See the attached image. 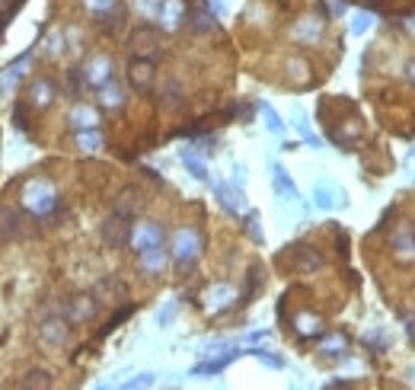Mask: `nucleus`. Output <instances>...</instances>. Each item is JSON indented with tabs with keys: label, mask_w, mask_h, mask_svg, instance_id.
Wrapping results in <instances>:
<instances>
[{
	"label": "nucleus",
	"mask_w": 415,
	"mask_h": 390,
	"mask_svg": "<svg viewBox=\"0 0 415 390\" xmlns=\"http://www.w3.org/2000/svg\"><path fill=\"white\" fill-rule=\"evenodd\" d=\"M19 202H23V208L29 211L35 221L57 224L64 217V205H61V198H57V189L48 176L26 179L23 192H19Z\"/></svg>",
	"instance_id": "nucleus-1"
},
{
	"label": "nucleus",
	"mask_w": 415,
	"mask_h": 390,
	"mask_svg": "<svg viewBox=\"0 0 415 390\" xmlns=\"http://www.w3.org/2000/svg\"><path fill=\"white\" fill-rule=\"evenodd\" d=\"M204 249V237L198 227H179L176 234H172L170 240V253H172V266L179 269V272H192L198 262V256H201Z\"/></svg>",
	"instance_id": "nucleus-2"
},
{
	"label": "nucleus",
	"mask_w": 415,
	"mask_h": 390,
	"mask_svg": "<svg viewBox=\"0 0 415 390\" xmlns=\"http://www.w3.org/2000/svg\"><path fill=\"white\" fill-rule=\"evenodd\" d=\"M61 313L70 320V326H80V323H89V320L99 313V294L96 291H80L74 298H67L61 304Z\"/></svg>",
	"instance_id": "nucleus-3"
},
{
	"label": "nucleus",
	"mask_w": 415,
	"mask_h": 390,
	"mask_svg": "<svg viewBox=\"0 0 415 390\" xmlns=\"http://www.w3.org/2000/svg\"><path fill=\"white\" fill-rule=\"evenodd\" d=\"M163 243H166V227L160 221H134L131 240H128V247H131L134 253H144V249L163 247Z\"/></svg>",
	"instance_id": "nucleus-4"
},
{
	"label": "nucleus",
	"mask_w": 415,
	"mask_h": 390,
	"mask_svg": "<svg viewBox=\"0 0 415 390\" xmlns=\"http://www.w3.org/2000/svg\"><path fill=\"white\" fill-rule=\"evenodd\" d=\"M38 336H42V342L48 345V349H61V345H67L70 320L64 317L61 310H57V313H48V317L38 320Z\"/></svg>",
	"instance_id": "nucleus-5"
},
{
	"label": "nucleus",
	"mask_w": 415,
	"mask_h": 390,
	"mask_svg": "<svg viewBox=\"0 0 415 390\" xmlns=\"http://www.w3.org/2000/svg\"><path fill=\"white\" fill-rule=\"evenodd\" d=\"M153 80H157V64H153V58H131V64H128V83H131L134 93L147 96L153 90Z\"/></svg>",
	"instance_id": "nucleus-6"
},
{
	"label": "nucleus",
	"mask_w": 415,
	"mask_h": 390,
	"mask_svg": "<svg viewBox=\"0 0 415 390\" xmlns=\"http://www.w3.org/2000/svg\"><path fill=\"white\" fill-rule=\"evenodd\" d=\"M131 227H134V221H128V217H121V215H115L112 211V215L102 221V227H99L102 243H106L109 249L128 247V240H131Z\"/></svg>",
	"instance_id": "nucleus-7"
},
{
	"label": "nucleus",
	"mask_w": 415,
	"mask_h": 390,
	"mask_svg": "<svg viewBox=\"0 0 415 390\" xmlns=\"http://www.w3.org/2000/svg\"><path fill=\"white\" fill-rule=\"evenodd\" d=\"M112 77H115V64L109 55H89L87 58V64H83V80H87L89 90L106 87Z\"/></svg>",
	"instance_id": "nucleus-8"
},
{
	"label": "nucleus",
	"mask_w": 415,
	"mask_h": 390,
	"mask_svg": "<svg viewBox=\"0 0 415 390\" xmlns=\"http://www.w3.org/2000/svg\"><path fill=\"white\" fill-rule=\"evenodd\" d=\"M217 13H214V6H211V0H192V6H189V29L195 32V36H208V32H214V26H217Z\"/></svg>",
	"instance_id": "nucleus-9"
},
{
	"label": "nucleus",
	"mask_w": 415,
	"mask_h": 390,
	"mask_svg": "<svg viewBox=\"0 0 415 390\" xmlns=\"http://www.w3.org/2000/svg\"><path fill=\"white\" fill-rule=\"evenodd\" d=\"M128 48L144 55V58H153L157 48H160V26H150V23L138 26V29L128 36Z\"/></svg>",
	"instance_id": "nucleus-10"
},
{
	"label": "nucleus",
	"mask_w": 415,
	"mask_h": 390,
	"mask_svg": "<svg viewBox=\"0 0 415 390\" xmlns=\"http://www.w3.org/2000/svg\"><path fill=\"white\" fill-rule=\"evenodd\" d=\"M287 249H291V266L297 269V272L313 275L323 269V253H319L316 247H310V243H294V247H287Z\"/></svg>",
	"instance_id": "nucleus-11"
},
{
	"label": "nucleus",
	"mask_w": 415,
	"mask_h": 390,
	"mask_svg": "<svg viewBox=\"0 0 415 390\" xmlns=\"http://www.w3.org/2000/svg\"><path fill=\"white\" fill-rule=\"evenodd\" d=\"M348 352H351V339H348V332H342V330L323 332V339H319V345H316V355L319 358H329V362L345 358Z\"/></svg>",
	"instance_id": "nucleus-12"
},
{
	"label": "nucleus",
	"mask_w": 415,
	"mask_h": 390,
	"mask_svg": "<svg viewBox=\"0 0 415 390\" xmlns=\"http://www.w3.org/2000/svg\"><path fill=\"white\" fill-rule=\"evenodd\" d=\"M185 19H189V6H185V0H163V4H160L157 26L163 32H176L179 26H185Z\"/></svg>",
	"instance_id": "nucleus-13"
},
{
	"label": "nucleus",
	"mask_w": 415,
	"mask_h": 390,
	"mask_svg": "<svg viewBox=\"0 0 415 390\" xmlns=\"http://www.w3.org/2000/svg\"><path fill=\"white\" fill-rule=\"evenodd\" d=\"M211 189H214L217 205H221L227 215H240V211H243V189H240V185H227L223 179H214V183H211Z\"/></svg>",
	"instance_id": "nucleus-14"
},
{
	"label": "nucleus",
	"mask_w": 415,
	"mask_h": 390,
	"mask_svg": "<svg viewBox=\"0 0 415 390\" xmlns=\"http://www.w3.org/2000/svg\"><path fill=\"white\" fill-rule=\"evenodd\" d=\"M140 208H144V195H140V189H134V185H128V189L118 192V198H115L112 211L121 217H128V221H138Z\"/></svg>",
	"instance_id": "nucleus-15"
},
{
	"label": "nucleus",
	"mask_w": 415,
	"mask_h": 390,
	"mask_svg": "<svg viewBox=\"0 0 415 390\" xmlns=\"http://www.w3.org/2000/svg\"><path fill=\"white\" fill-rule=\"evenodd\" d=\"M313 205L319 211H336V208H345V192L332 183H316L313 185Z\"/></svg>",
	"instance_id": "nucleus-16"
},
{
	"label": "nucleus",
	"mask_w": 415,
	"mask_h": 390,
	"mask_svg": "<svg viewBox=\"0 0 415 390\" xmlns=\"http://www.w3.org/2000/svg\"><path fill=\"white\" fill-rule=\"evenodd\" d=\"M204 300H208V310L211 313H223V310H230V307H233V300H240V298H236V291H233V285H230V281H217V285L208 288Z\"/></svg>",
	"instance_id": "nucleus-17"
},
{
	"label": "nucleus",
	"mask_w": 415,
	"mask_h": 390,
	"mask_svg": "<svg viewBox=\"0 0 415 390\" xmlns=\"http://www.w3.org/2000/svg\"><path fill=\"white\" fill-rule=\"evenodd\" d=\"M323 26H326L323 16H304V19H297L291 36L297 45H316L319 38H323Z\"/></svg>",
	"instance_id": "nucleus-18"
},
{
	"label": "nucleus",
	"mask_w": 415,
	"mask_h": 390,
	"mask_svg": "<svg viewBox=\"0 0 415 390\" xmlns=\"http://www.w3.org/2000/svg\"><path fill=\"white\" fill-rule=\"evenodd\" d=\"M170 259H172V253L166 249V243H163V247H153V249L138 253V269L144 275H160L166 266H170Z\"/></svg>",
	"instance_id": "nucleus-19"
},
{
	"label": "nucleus",
	"mask_w": 415,
	"mask_h": 390,
	"mask_svg": "<svg viewBox=\"0 0 415 390\" xmlns=\"http://www.w3.org/2000/svg\"><path fill=\"white\" fill-rule=\"evenodd\" d=\"M23 237V215L10 205H0V243H10Z\"/></svg>",
	"instance_id": "nucleus-20"
},
{
	"label": "nucleus",
	"mask_w": 415,
	"mask_h": 390,
	"mask_svg": "<svg viewBox=\"0 0 415 390\" xmlns=\"http://www.w3.org/2000/svg\"><path fill=\"white\" fill-rule=\"evenodd\" d=\"M55 96H57L55 80H48V77H35V80H32V87H29V106L32 109H48L51 102H55Z\"/></svg>",
	"instance_id": "nucleus-21"
},
{
	"label": "nucleus",
	"mask_w": 415,
	"mask_h": 390,
	"mask_svg": "<svg viewBox=\"0 0 415 390\" xmlns=\"http://www.w3.org/2000/svg\"><path fill=\"white\" fill-rule=\"evenodd\" d=\"M125 102H128V93L115 77L106 83V87H99V109H106V112H121Z\"/></svg>",
	"instance_id": "nucleus-22"
},
{
	"label": "nucleus",
	"mask_w": 415,
	"mask_h": 390,
	"mask_svg": "<svg viewBox=\"0 0 415 390\" xmlns=\"http://www.w3.org/2000/svg\"><path fill=\"white\" fill-rule=\"evenodd\" d=\"M67 125L74 128V131H87V128H99V112H96L93 106H87V102L77 99L74 109H70L67 115Z\"/></svg>",
	"instance_id": "nucleus-23"
},
{
	"label": "nucleus",
	"mask_w": 415,
	"mask_h": 390,
	"mask_svg": "<svg viewBox=\"0 0 415 390\" xmlns=\"http://www.w3.org/2000/svg\"><path fill=\"white\" fill-rule=\"evenodd\" d=\"M389 249H393L402 262L415 259V234L406 227V224H402V227H396L393 234H389Z\"/></svg>",
	"instance_id": "nucleus-24"
},
{
	"label": "nucleus",
	"mask_w": 415,
	"mask_h": 390,
	"mask_svg": "<svg viewBox=\"0 0 415 390\" xmlns=\"http://www.w3.org/2000/svg\"><path fill=\"white\" fill-rule=\"evenodd\" d=\"M243 352L240 349H227L223 352V355H217V358H211V362H201V364H195V368H192V374H221L223 368H230V364L236 362V358H240Z\"/></svg>",
	"instance_id": "nucleus-25"
},
{
	"label": "nucleus",
	"mask_w": 415,
	"mask_h": 390,
	"mask_svg": "<svg viewBox=\"0 0 415 390\" xmlns=\"http://www.w3.org/2000/svg\"><path fill=\"white\" fill-rule=\"evenodd\" d=\"M272 185H275V192H278L281 198H287V202H297V185H294V179H291V173L284 170L281 163H275L272 166Z\"/></svg>",
	"instance_id": "nucleus-26"
},
{
	"label": "nucleus",
	"mask_w": 415,
	"mask_h": 390,
	"mask_svg": "<svg viewBox=\"0 0 415 390\" xmlns=\"http://www.w3.org/2000/svg\"><path fill=\"white\" fill-rule=\"evenodd\" d=\"M179 160H182L185 170H189L192 176L198 179V183H208V166H204L201 153L195 151V144H192V147H182V151H179Z\"/></svg>",
	"instance_id": "nucleus-27"
},
{
	"label": "nucleus",
	"mask_w": 415,
	"mask_h": 390,
	"mask_svg": "<svg viewBox=\"0 0 415 390\" xmlns=\"http://www.w3.org/2000/svg\"><path fill=\"white\" fill-rule=\"evenodd\" d=\"M294 332L300 339H313V336H323V320L316 313H297L294 317Z\"/></svg>",
	"instance_id": "nucleus-28"
},
{
	"label": "nucleus",
	"mask_w": 415,
	"mask_h": 390,
	"mask_svg": "<svg viewBox=\"0 0 415 390\" xmlns=\"http://www.w3.org/2000/svg\"><path fill=\"white\" fill-rule=\"evenodd\" d=\"M87 80H83V67H70L67 70V77H64V93H67L70 96V99H80V96L83 93H87Z\"/></svg>",
	"instance_id": "nucleus-29"
},
{
	"label": "nucleus",
	"mask_w": 415,
	"mask_h": 390,
	"mask_svg": "<svg viewBox=\"0 0 415 390\" xmlns=\"http://www.w3.org/2000/svg\"><path fill=\"white\" fill-rule=\"evenodd\" d=\"M160 99H163V106L170 109V112H179V109L185 106V90H182V83L179 80H170L163 87V96H160Z\"/></svg>",
	"instance_id": "nucleus-30"
},
{
	"label": "nucleus",
	"mask_w": 415,
	"mask_h": 390,
	"mask_svg": "<svg viewBox=\"0 0 415 390\" xmlns=\"http://www.w3.org/2000/svg\"><path fill=\"white\" fill-rule=\"evenodd\" d=\"M259 288H262V266L259 262H253V266H249V275H246V288H243V294H240V300H236V304H249V300L255 298V294H259Z\"/></svg>",
	"instance_id": "nucleus-31"
},
{
	"label": "nucleus",
	"mask_w": 415,
	"mask_h": 390,
	"mask_svg": "<svg viewBox=\"0 0 415 390\" xmlns=\"http://www.w3.org/2000/svg\"><path fill=\"white\" fill-rule=\"evenodd\" d=\"M96 294H99V300H106V298L125 300V298H128V288H125V281H118V278L112 275V278H102L99 285H96Z\"/></svg>",
	"instance_id": "nucleus-32"
},
{
	"label": "nucleus",
	"mask_w": 415,
	"mask_h": 390,
	"mask_svg": "<svg viewBox=\"0 0 415 390\" xmlns=\"http://www.w3.org/2000/svg\"><path fill=\"white\" fill-rule=\"evenodd\" d=\"M29 55H32V51L19 55L16 61H13L10 67H6V74L0 77V93H6V90H13V87H16V80H19V77H23V67H26V61H29Z\"/></svg>",
	"instance_id": "nucleus-33"
},
{
	"label": "nucleus",
	"mask_w": 415,
	"mask_h": 390,
	"mask_svg": "<svg viewBox=\"0 0 415 390\" xmlns=\"http://www.w3.org/2000/svg\"><path fill=\"white\" fill-rule=\"evenodd\" d=\"M361 342L367 345L370 352H377V355H383V352H389V339H387V332L380 330V326H374V330H367L361 336Z\"/></svg>",
	"instance_id": "nucleus-34"
},
{
	"label": "nucleus",
	"mask_w": 415,
	"mask_h": 390,
	"mask_svg": "<svg viewBox=\"0 0 415 390\" xmlns=\"http://www.w3.org/2000/svg\"><path fill=\"white\" fill-rule=\"evenodd\" d=\"M102 144H106V141H102L99 128H87V131H77V147H80V151L93 153V151H99Z\"/></svg>",
	"instance_id": "nucleus-35"
},
{
	"label": "nucleus",
	"mask_w": 415,
	"mask_h": 390,
	"mask_svg": "<svg viewBox=\"0 0 415 390\" xmlns=\"http://www.w3.org/2000/svg\"><path fill=\"white\" fill-rule=\"evenodd\" d=\"M83 6H87V13L93 19H99V16H106V13H112V10H118L121 6V0H80Z\"/></svg>",
	"instance_id": "nucleus-36"
},
{
	"label": "nucleus",
	"mask_w": 415,
	"mask_h": 390,
	"mask_svg": "<svg viewBox=\"0 0 415 390\" xmlns=\"http://www.w3.org/2000/svg\"><path fill=\"white\" fill-rule=\"evenodd\" d=\"M262 112V119H265V125H268V131L272 134H284V121H281V115L275 112L272 106H268V102H259V106H255Z\"/></svg>",
	"instance_id": "nucleus-37"
},
{
	"label": "nucleus",
	"mask_w": 415,
	"mask_h": 390,
	"mask_svg": "<svg viewBox=\"0 0 415 390\" xmlns=\"http://www.w3.org/2000/svg\"><path fill=\"white\" fill-rule=\"evenodd\" d=\"M348 10V0H319V16L329 23V19H338Z\"/></svg>",
	"instance_id": "nucleus-38"
},
{
	"label": "nucleus",
	"mask_w": 415,
	"mask_h": 390,
	"mask_svg": "<svg viewBox=\"0 0 415 390\" xmlns=\"http://www.w3.org/2000/svg\"><path fill=\"white\" fill-rule=\"evenodd\" d=\"M16 387H23V390L26 387H51V374H48V371H42V368H32L29 374L16 384Z\"/></svg>",
	"instance_id": "nucleus-39"
},
{
	"label": "nucleus",
	"mask_w": 415,
	"mask_h": 390,
	"mask_svg": "<svg viewBox=\"0 0 415 390\" xmlns=\"http://www.w3.org/2000/svg\"><path fill=\"white\" fill-rule=\"evenodd\" d=\"M131 4H134V10H138L140 19H157L160 4H163V0H131Z\"/></svg>",
	"instance_id": "nucleus-40"
},
{
	"label": "nucleus",
	"mask_w": 415,
	"mask_h": 390,
	"mask_svg": "<svg viewBox=\"0 0 415 390\" xmlns=\"http://www.w3.org/2000/svg\"><path fill=\"white\" fill-rule=\"evenodd\" d=\"M249 355L259 358V362H262V364H268V368H284V358L272 355V352H265V349H249Z\"/></svg>",
	"instance_id": "nucleus-41"
},
{
	"label": "nucleus",
	"mask_w": 415,
	"mask_h": 390,
	"mask_svg": "<svg viewBox=\"0 0 415 390\" xmlns=\"http://www.w3.org/2000/svg\"><path fill=\"white\" fill-rule=\"evenodd\" d=\"M370 23H374V16H370L367 10L355 13V23H351V36H364V32L370 29Z\"/></svg>",
	"instance_id": "nucleus-42"
},
{
	"label": "nucleus",
	"mask_w": 415,
	"mask_h": 390,
	"mask_svg": "<svg viewBox=\"0 0 415 390\" xmlns=\"http://www.w3.org/2000/svg\"><path fill=\"white\" fill-rule=\"evenodd\" d=\"M195 147H198V153H201V157H211V153L217 151V138H214V134H208V138H195Z\"/></svg>",
	"instance_id": "nucleus-43"
},
{
	"label": "nucleus",
	"mask_w": 415,
	"mask_h": 390,
	"mask_svg": "<svg viewBox=\"0 0 415 390\" xmlns=\"http://www.w3.org/2000/svg\"><path fill=\"white\" fill-rule=\"evenodd\" d=\"M246 230H249V237H253L255 243H262V227H259V215H255V211H249L246 215Z\"/></svg>",
	"instance_id": "nucleus-44"
},
{
	"label": "nucleus",
	"mask_w": 415,
	"mask_h": 390,
	"mask_svg": "<svg viewBox=\"0 0 415 390\" xmlns=\"http://www.w3.org/2000/svg\"><path fill=\"white\" fill-rule=\"evenodd\" d=\"M13 121H16L19 131H26V128H29V115H26V106H23V102H16V106H13Z\"/></svg>",
	"instance_id": "nucleus-45"
},
{
	"label": "nucleus",
	"mask_w": 415,
	"mask_h": 390,
	"mask_svg": "<svg viewBox=\"0 0 415 390\" xmlns=\"http://www.w3.org/2000/svg\"><path fill=\"white\" fill-rule=\"evenodd\" d=\"M287 70H291L294 77H300V83H306V61H297V58H291V61H287Z\"/></svg>",
	"instance_id": "nucleus-46"
},
{
	"label": "nucleus",
	"mask_w": 415,
	"mask_h": 390,
	"mask_svg": "<svg viewBox=\"0 0 415 390\" xmlns=\"http://www.w3.org/2000/svg\"><path fill=\"white\" fill-rule=\"evenodd\" d=\"M297 131L304 134V141H306V144H310V147H319V138L310 131V128H306V121H304V119H297Z\"/></svg>",
	"instance_id": "nucleus-47"
},
{
	"label": "nucleus",
	"mask_w": 415,
	"mask_h": 390,
	"mask_svg": "<svg viewBox=\"0 0 415 390\" xmlns=\"http://www.w3.org/2000/svg\"><path fill=\"white\" fill-rule=\"evenodd\" d=\"M61 51H64V32H55L48 38V55H61Z\"/></svg>",
	"instance_id": "nucleus-48"
},
{
	"label": "nucleus",
	"mask_w": 415,
	"mask_h": 390,
	"mask_svg": "<svg viewBox=\"0 0 415 390\" xmlns=\"http://www.w3.org/2000/svg\"><path fill=\"white\" fill-rule=\"evenodd\" d=\"M150 384H153V374H138V377H131V381H125V387L134 390V387H150Z\"/></svg>",
	"instance_id": "nucleus-49"
},
{
	"label": "nucleus",
	"mask_w": 415,
	"mask_h": 390,
	"mask_svg": "<svg viewBox=\"0 0 415 390\" xmlns=\"http://www.w3.org/2000/svg\"><path fill=\"white\" fill-rule=\"evenodd\" d=\"M172 317H176V304H166V307H163V310H160L157 323H160V326H166V323H170V320H172Z\"/></svg>",
	"instance_id": "nucleus-50"
},
{
	"label": "nucleus",
	"mask_w": 415,
	"mask_h": 390,
	"mask_svg": "<svg viewBox=\"0 0 415 390\" xmlns=\"http://www.w3.org/2000/svg\"><path fill=\"white\" fill-rule=\"evenodd\" d=\"M399 317H402V323H406V336L415 342V317H409V313H399Z\"/></svg>",
	"instance_id": "nucleus-51"
},
{
	"label": "nucleus",
	"mask_w": 415,
	"mask_h": 390,
	"mask_svg": "<svg viewBox=\"0 0 415 390\" xmlns=\"http://www.w3.org/2000/svg\"><path fill=\"white\" fill-rule=\"evenodd\" d=\"M402 77H406V80L415 87V58H409V61H406V67H402Z\"/></svg>",
	"instance_id": "nucleus-52"
},
{
	"label": "nucleus",
	"mask_w": 415,
	"mask_h": 390,
	"mask_svg": "<svg viewBox=\"0 0 415 390\" xmlns=\"http://www.w3.org/2000/svg\"><path fill=\"white\" fill-rule=\"evenodd\" d=\"M236 112H240L243 121H253V106H236Z\"/></svg>",
	"instance_id": "nucleus-53"
},
{
	"label": "nucleus",
	"mask_w": 415,
	"mask_h": 390,
	"mask_svg": "<svg viewBox=\"0 0 415 390\" xmlns=\"http://www.w3.org/2000/svg\"><path fill=\"white\" fill-rule=\"evenodd\" d=\"M268 336V330H259V332H253V336H246L249 342H259V339H265Z\"/></svg>",
	"instance_id": "nucleus-54"
},
{
	"label": "nucleus",
	"mask_w": 415,
	"mask_h": 390,
	"mask_svg": "<svg viewBox=\"0 0 415 390\" xmlns=\"http://www.w3.org/2000/svg\"><path fill=\"white\" fill-rule=\"evenodd\" d=\"M402 26H406L409 32H415V16H409V19H402Z\"/></svg>",
	"instance_id": "nucleus-55"
}]
</instances>
